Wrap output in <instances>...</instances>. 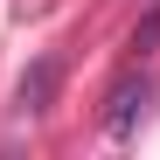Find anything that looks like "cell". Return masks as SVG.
<instances>
[{
	"mask_svg": "<svg viewBox=\"0 0 160 160\" xmlns=\"http://www.w3.org/2000/svg\"><path fill=\"white\" fill-rule=\"evenodd\" d=\"M146 98H153V77H146V70H139V77H125V84L112 91V112H104V125H112V132H132V125L146 118Z\"/></svg>",
	"mask_w": 160,
	"mask_h": 160,
	"instance_id": "obj_1",
	"label": "cell"
},
{
	"mask_svg": "<svg viewBox=\"0 0 160 160\" xmlns=\"http://www.w3.org/2000/svg\"><path fill=\"white\" fill-rule=\"evenodd\" d=\"M56 56H42L28 77H21V91H14V112H49V98H56Z\"/></svg>",
	"mask_w": 160,
	"mask_h": 160,
	"instance_id": "obj_2",
	"label": "cell"
},
{
	"mask_svg": "<svg viewBox=\"0 0 160 160\" xmlns=\"http://www.w3.org/2000/svg\"><path fill=\"white\" fill-rule=\"evenodd\" d=\"M153 42H160V7H153V14L139 21V35H132V49H153Z\"/></svg>",
	"mask_w": 160,
	"mask_h": 160,
	"instance_id": "obj_3",
	"label": "cell"
}]
</instances>
